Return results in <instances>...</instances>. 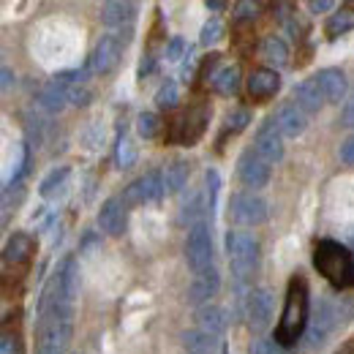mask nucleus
Instances as JSON below:
<instances>
[{"instance_id": "nucleus-1", "label": "nucleus", "mask_w": 354, "mask_h": 354, "mask_svg": "<svg viewBox=\"0 0 354 354\" xmlns=\"http://www.w3.org/2000/svg\"><path fill=\"white\" fill-rule=\"evenodd\" d=\"M74 335V303L66 297L60 278L52 275L39 303L36 354H66Z\"/></svg>"}, {"instance_id": "nucleus-2", "label": "nucleus", "mask_w": 354, "mask_h": 354, "mask_svg": "<svg viewBox=\"0 0 354 354\" xmlns=\"http://www.w3.org/2000/svg\"><path fill=\"white\" fill-rule=\"evenodd\" d=\"M308 310H310V292L308 281L297 272L289 278L286 286V300L281 310V322L275 327V344L278 346H292L300 341V335L308 330Z\"/></svg>"}, {"instance_id": "nucleus-3", "label": "nucleus", "mask_w": 354, "mask_h": 354, "mask_svg": "<svg viewBox=\"0 0 354 354\" xmlns=\"http://www.w3.org/2000/svg\"><path fill=\"white\" fill-rule=\"evenodd\" d=\"M313 267L335 289L354 286V254L335 240H319L313 245Z\"/></svg>"}, {"instance_id": "nucleus-4", "label": "nucleus", "mask_w": 354, "mask_h": 354, "mask_svg": "<svg viewBox=\"0 0 354 354\" xmlns=\"http://www.w3.org/2000/svg\"><path fill=\"white\" fill-rule=\"evenodd\" d=\"M226 254L232 275L237 281H248V275H254L259 267L262 245L251 232H226Z\"/></svg>"}, {"instance_id": "nucleus-5", "label": "nucleus", "mask_w": 354, "mask_h": 354, "mask_svg": "<svg viewBox=\"0 0 354 354\" xmlns=\"http://www.w3.org/2000/svg\"><path fill=\"white\" fill-rule=\"evenodd\" d=\"M352 313H354L352 303H344V300H322L316 306V313H313V319H310L308 324V335H306L310 349H319L333 330H338L344 322H349Z\"/></svg>"}, {"instance_id": "nucleus-6", "label": "nucleus", "mask_w": 354, "mask_h": 354, "mask_svg": "<svg viewBox=\"0 0 354 354\" xmlns=\"http://www.w3.org/2000/svg\"><path fill=\"white\" fill-rule=\"evenodd\" d=\"M207 123H210V106L207 104H194V106H188L185 112H180L175 120H172L169 139L177 142V145L194 147L205 136Z\"/></svg>"}, {"instance_id": "nucleus-7", "label": "nucleus", "mask_w": 354, "mask_h": 354, "mask_svg": "<svg viewBox=\"0 0 354 354\" xmlns=\"http://www.w3.org/2000/svg\"><path fill=\"white\" fill-rule=\"evenodd\" d=\"M131 41V33L123 36V33H104L98 39V44L93 46L88 60V71L90 74H98V77H106L109 71L118 68L120 57H123V49Z\"/></svg>"}, {"instance_id": "nucleus-8", "label": "nucleus", "mask_w": 354, "mask_h": 354, "mask_svg": "<svg viewBox=\"0 0 354 354\" xmlns=\"http://www.w3.org/2000/svg\"><path fill=\"white\" fill-rule=\"evenodd\" d=\"M270 218V205L254 191H237L229 199V221L237 226H259Z\"/></svg>"}, {"instance_id": "nucleus-9", "label": "nucleus", "mask_w": 354, "mask_h": 354, "mask_svg": "<svg viewBox=\"0 0 354 354\" xmlns=\"http://www.w3.org/2000/svg\"><path fill=\"white\" fill-rule=\"evenodd\" d=\"M185 262L196 272H205L213 267V234H210V223L202 221L188 229L185 237Z\"/></svg>"}, {"instance_id": "nucleus-10", "label": "nucleus", "mask_w": 354, "mask_h": 354, "mask_svg": "<svg viewBox=\"0 0 354 354\" xmlns=\"http://www.w3.org/2000/svg\"><path fill=\"white\" fill-rule=\"evenodd\" d=\"M167 194L164 188V172H147V175L136 177L133 183H129V188L123 191V202L126 207H139V205H147V202H158L161 196Z\"/></svg>"}, {"instance_id": "nucleus-11", "label": "nucleus", "mask_w": 354, "mask_h": 354, "mask_svg": "<svg viewBox=\"0 0 354 354\" xmlns=\"http://www.w3.org/2000/svg\"><path fill=\"white\" fill-rule=\"evenodd\" d=\"M254 150L265 158L270 167L283 161L286 147H283V133L278 131V126H275V118H267L265 123L257 129V136H254Z\"/></svg>"}, {"instance_id": "nucleus-12", "label": "nucleus", "mask_w": 354, "mask_h": 354, "mask_svg": "<svg viewBox=\"0 0 354 354\" xmlns=\"http://www.w3.org/2000/svg\"><path fill=\"white\" fill-rule=\"evenodd\" d=\"M270 175H272V167L267 164L265 158L257 153V150H245L237 161V177L245 188H265L270 183Z\"/></svg>"}, {"instance_id": "nucleus-13", "label": "nucleus", "mask_w": 354, "mask_h": 354, "mask_svg": "<svg viewBox=\"0 0 354 354\" xmlns=\"http://www.w3.org/2000/svg\"><path fill=\"white\" fill-rule=\"evenodd\" d=\"M218 289H221V275H218L216 267H210L205 272H196L191 278V283H188V303L199 306V308L210 306V300L218 295Z\"/></svg>"}, {"instance_id": "nucleus-14", "label": "nucleus", "mask_w": 354, "mask_h": 354, "mask_svg": "<svg viewBox=\"0 0 354 354\" xmlns=\"http://www.w3.org/2000/svg\"><path fill=\"white\" fill-rule=\"evenodd\" d=\"M272 310H275V297L267 289H254L248 295L245 303V319L251 324V330H267L272 322Z\"/></svg>"}, {"instance_id": "nucleus-15", "label": "nucleus", "mask_w": 354, "mask_h": 354, "mask_svg": "<svg viewBox=\"0 0 354 354\" xmlns=\"http://www.w3.org/2000/svg\"><path fill=\"white\" fill-rule=\"evenodd\" d=\"M95 223H98V229H101L104 234L120 237V234L126 232V202H123L120 196H109V199L101 205V210H98V216H95Z\"/></svg>"}, {"instance_id": "nucleus-16", "label": "nucleus", "mask_w": 354, "mask_h": 354, "mask_svg": "<svg viewBox=\"0 0 354 354\" xmlns=\"http://www.w3.org/2000/svg\"><path fill=\"white\" fill-rule=\"evenodd\" d=\"M275 126H278V131L283 133V139H297L308 129V115L295 101H286L275 112Z\"/></svg>"}, {"instance_id": "nucleus-17", "label": "nucleus", "mask_w": 354, "mask_h": 354, "mask_svg": "<svg viewBox=\"0 0 354 354\" xmlns=\"http://www.w3.org/2000/svg\"><path fill=\"white\" fill-rule=\"evenodd\" d=\"M316 82H319V88L324 93V101L327 104H341V101H346V95H349V82H346V74L341 71V68H322L316 77H313Z\"/></svg>"}, {"instance_id": "nucleus-18", "label": "nucleus", "mask_w": 354, "mask_h": 354, "mask_svg": "<svg viewBox=\"0 0 354 354\" xmlns=\"http://www.w3.org/2000/svg\"><path fill=\"white\" fill-rule=\"evenodd\" d=\"M281 90V77L275 68H254L248 77V95L254 101H270Z\"/></svg>"}, {"instance_id": "nucleus-19", "label": "nucleus", "mask_w": 354, "mask_h": 354, "mask_svg": "<svg viewBox=\"0 0 354 354\" xmlns=\"http://www.w3.org/2000/svg\"><path fill=\"white\" fill-rule=\"evenodd\" d=\"M133 19H136V6L123 3V0H109L101 6V22L112 30H131Z\"/></svg>"}, {"instance_id": "nucleus-20", "label": "nucleus", "mask_w": 354, "mask_h": 354, "mask_svg": "<svg viewBox=\"0 0 354 354\" xmlns=\"http://www.w3.org/2000/svg\"><path fill=\"white\" fill-rule=\"evenodd\" d=\"M36 254V240L28 232H14L3 248V262L6 265H25Z\"/></svg>"}, {"instance_id": "nucleus-21", "label": "nucleus", "mask_w": 354, "mask_h": 354, "mask_svg": "<svg viewBox=\"0 0 354 354\" xmlns=\"http://www.w3.org/2000/svg\"><path fill=\"white\" fill-rule=\"evenodd\" d=\"M295 104L306 115H316L327 101H324V93H322L316 80H303L300 85H295Z\"/></svg>"}, {"instance_id": "nucleus-22", "label": "nucleus", "mask_w": 354, "mask_h": 354, "mask_svg": "<svg viewBox=\"0 0 354 354\" xmlns=\"http://www.w3.org/2000/svg\"><path fill=\"white\" fill-rule=\"evenodd\" d=\"M196 324H199V330H205V333H210V335H223L226 333V327H229V313L226 308L221 306H202V308H196Z\"/></svg>"}, {"instance_id": "nucleus-23", "label": "nucleus", "mask_w": 354, "mask_h": 354, "mask_svg": "<svg viewBox=\"0 0 354 354\" xmlns=\"http://www.w3.org/2000/svg\"><path fill=\"white\" fill-rule=\"evenodd\" d=\"M180 344L188 354H216L218 352V338L205 333V330H185L180 335Z\"/></svg>"}, {"instance_id": "nucleus-24", "label": "nucleus", "mask_w": 354, "mask_h": 354, "mask_svg": "<svg viewBox=\"0 0 354 354\" xmlns=\"http://www.w3.org/2000/svg\"><path fill=\"white\" fill-rule=\"evenodd\" d=\"M36 104L46 109V112H52V115H57V112H63L66 106H68V88L66 85H60V82H46L41 93H39V98H36Z\"/></svg>"}, {"instance_id": "nucleus-25", "label": "nucleus", "mask_w": 354, "mask_h": 354, "mask_svg": "<svg viewBox=\"0 0 354 354\" xmlns=\"http://www.w3.org/2000/svg\"><path fill=\"white\" fill-rule=\"evenodd\" d=\"M55 275L60 278V286H63L66 297L74 303L77 300V292H80V265H77V259L74 257H66Z\"/></svg>"}, {"instance_id": "nucleus-26", "label": "nucleus", "mask_w": 354, "mask_h": 354, "mask_svg": "<svg viewBox=\"0 0 354 354\" xmlns=\"http://www.w3.org/2000/svg\"><path fill=\"white\" fill-rule=\"evenodd\" d=\"M352 30H354V8H349V6L338 8V11L330 14L327 22H324L327 39H338V36H346V33H352Z\"/></svg>"}, {"instance_id": "nucleus-27", "label": "nucleus", "mask_w": 354, "mask_h": 354, "mask_svg": "<svg viewBox=\"0 0 354 354\" xmlns=\"http://www.w3.org/2000/svg\"><path fill=\"white\" fill-rule=\"evenodd\" d=\"M262 57H265L267 66H275V68H283L289 63V46L281 36H267L262 46H259Z\"/></svg>"}, {"instance_id": "nucleus-28", "label": "nucleus", "mask_w": 354, "mask_h": 354, "mask_svg": "<svg viewBox=\"0 0 354 354\" xmlns=\"http://www.w3.org/2000/svg\"><path fill=\"white\" fill-rule=\"evenodd\" d=\"M240 82H243V77H240V68L237 66H223L218 68V74L213 77V90L218 93V95H234L237 90H240Z\"/></svg>"}, {"instance_id": "nucleus-29", "label": "nucleus", "mask_w": 354, "mask_h": 354, "mask_svg": "<svg viewBox=\"0 0 354 354\" xmlns=\"http://www.w3.org/2000/svg\"><path fill=\"white\" fill-rule=\"evenodd\" d=\"M188 172H191L188 161H172V164L164 169V188H167V196L180 194V191L185 188V183H188Z\"/></svg>"}, {"instance_id": "nucleus-30", "label": "nucleus", "mask_w": 354, "mask_h": 354, "mask_svg": "<svg viewBox=\"0 0 354 354\" xmlns=\"http://www.w3.org/2000/svg\"><path fill=\"white\" fill-rule=\"evenodd\" d=\"M205 199H207V213H210V221L216 216V207H218V194H221V175L216 169H207L205 172Z\"/></svg>"}, {"instance_id": "nucleus-31", "label": "nucleus", "mask_w": 354, "mask_h": 354, "mask_svg": "<svg viewBox=\"0 0 354 354\" xmlns=\"http://www.w3.org/2000/svg\"><path fill=\"white\" fill-rule=\"evenodd\" d=\"M115 161L120 169H131L136 164V145L131 142V136L120 133L118 136V147H115Z\"/></svg>"}, {"instance_id": "nucleus-32", "label": "nucleus", "mask_w": 354, "mask_h": 354, "mask_svg": "<svg viewBox=\"0 0 354 354\" xmlns=\"http://www.w3.org/2000/svg\"><path fill=\"white\" fill-rule=\"evenodd\" d=\"M156 106L158 109H175L177 106V101H180V90H177V82L175 80H167V82H161V88L156 90Z\"/></svg>"}, {"instance_id": "nucleus-33", "label": "nucleus", "mask_w": 354, "mask_h": 354, "mask_svg": "<svg viewBox=\"0 0 354 354\" xmlns=\"http://www.w3.org/2000/svg\"><path fill=\"white\" fill-rule=\"evenodd\" d=\"M136 133L142 139H156L161 133V118L156 112H139L136 115Z\"/></svg>"}, {"instance_id": "nucleus-34", "label": "nucleus", "mask_w": 354, "mask_h": 354, "mask_svg": "<svg viewBox=\"0 0 354 354\" xmlns=\"http://www.w3.org/2000/svg\"><path fill=\"white\" fill-rule=\"evenodd\" d=\"M68 175H71V167H55V169L41 180L39 194H41V196H52V194H55V191L68 180Z\"/></svg>"}, {"instance_id": "nucleus-35", "label": "nucleus", "mask_w": 354, "mask_h": 354, "mask_svg": "<svg viewBox=\"0 0 354 354\" xmlns=\"http://www.w3.org/2000/svg\"><path fill=\"white\" fill-rule=\"evenodd\" d=\"M248 123H251V112L248 109H234V112H229L226 115V123H223V136H234V133L245 131L248 129Z\"/></svg>"}, {"instance_id": "nucleus-36", "label": "nucleus", "mask_w": 354, "mask_h": 354, "mask_svg": "<svg viewBox=\"0 0 354 354\" xmlns=\"http://www.w3.org/2000/svg\"><path fill=\"white\" fill-rule=\"evenodd\" d=\"M223 22L218 19V17H213V19H207L205 25H202V36H199V41L205 46H213V44H218L223 39Z\"/></svg>"}, {"instance_id": "nucleus-37", "label": "nucleus", "mask_w": 354, "mask_h": 354, "mask_svg": "<svg viewBox=\"0 0 354 354\" xmlns=\"http://www.w3.org/2000/svg\"><path fill=\"white\" fill-rule=\"evenodd\" d=\"M0 354H25V341L17 330H3L0 335Z\"/></svg>"}, {"instance_id": "nucleus-38", "label": "nucleus", "mask_w": 354, "mask_h": 354, "mask_svg": "<svg viewBox=\"0 0 354 354\" xmlns=\"http://www.w3.org/2000/svg\"><path fill=\"white\" fill-rule=\"evenodd\" d=\"M257 14H259V3L243 0V3L234 6V19H237V22H254Z\"/></svg>"}, {"instance_id": "nucleus-39", "label": "nucleus", "mask_w": 354, "mask_h": 354, "mask_svg": "<svg viewBox=\"0 0 354 354\" xmlns=\"http://www.w3.org/2000/svg\"><path fill=\"white\" fill-rule=\"evenodd\" d=\"M90 98H93V93L85 85H71L68 88V104H74V106H88Z\"/></svg>"}, {"instance_id": "nucleus-40", "label": "nucleus", "mask_w": 354, "mask_h": 354, "mask_svg": "<svg viewBox=\"0 0 354 354\" xmlns=\"http://www.w3.org/2000/svg\"><path fill=\"white\" fill-rule=\"evenodd\" d=\"M221 63V55L218 52H213V55H207L205 57V63H202V71H199V80H205V82H213V77L218 74L216 71V66Z\"/></svg>"}, {"instance_id": "nucleus-41", "label": "nucleus", "mask_w": 354, "mask_h": 354, "mask_svg": "<svg viewBox=\"0 0 354 354\" xmlns=\"http://www.w3.org/2000/svg\"><path fill=\"white\" fill-rule=\"evenodd\" d=\"M341 126L344 129H354V88L349 90L344 106H341Z\"/></svg>"}, {"instance_id": "nucleus-42", "label": "nucleus", "mask_w": 354, "mask_h": 354, "mask_svg": "<svg viewBox=\"0 0 354 354\" xmlns=\"http://www.w3.org/2000/svg\"><path fill=\"white\" fill-rule=\"evenodd\" d=\"M185 49H188V46H185V41H183L180 36H175V39L167 44V60H172V63H175V60H180V57L185 55Z\"/></svg>"}, {"instance_id": "nucleus-43", "label": "nucleus", "mask_w": 354, "mask_h": 354, "mask_svg": "<svg viewBox=\"0 0 354 354\" xmlns=\"http://www.w3.org/2000/svg\"><path fill=\"white\" fill-rule=\"evenodd\" d=\"M338 156H341V161H344L346 167H354V133L349 136V139H344V142H341Z\"/></svg>"}, {"instance_id": "nucleus-44", "label": "nucleus", "mask_w": 354, "mask_h": 354, "mask_svg": "<svg viewBox=\"0 0 354 354\" xmlns=\"http://www.w3.org/2000/svg\"><path fill=\"white\" fill-rule=\"evenodd\" d=\"M333 8V0H308V11L310 14H324Z\"/></svg>"}, {"instance_id": "nucleus-45", "label": "nucleus", "mask_w": 354, "mask_h": 354, "mask_svg": "<svg viewBox=\"0 0 354 354\" xmlns=\"http://www.w3.org/2000/svg\"><path fill=\"white\" fill-rule=\"evenodd\" d=\"M156 68V60H153V55H145L142 57V63H139V80H145L150 71Z\"/></svg>"}, {"instance_id": "nucleus-46", "label": "nucleus", "mask_w": 354, "mask_h": 354, "mask_svg": "<svg viewBox=\"0 0 354 354\" xmlns=\"http://www.w3.org/2000/svg\"><path fill=\"white\" fill-rule=\"evenodd\" d=\"M267 349H270V341H254L248 354H267Z\"/></svg>"}, {"instance_id": "nucleus-47", "label": "nucleus", "mask_w": 354, "mask_h": 354, "mask_svg": "<svg viewBox=\"0 0 354 354\" xmlns=\"http://www.w3.org/2000/svg\"><path fill=\"white\" fill-rule=\"evenodd\" d=\"M11 82H14V74H11V68H8V66H3V90L11 88Z\"/></svg>"}, {"instance_id": "nucleus-48", "label": "nucleus", "mask_w": 354, "mask_h": 354, "mask_svg": "<svg viewBox=\"0 0 354 354\" xmlns=\"http://www.w3.org/2000/svg\"><path fill=\"white\" fill-rule=\"evenodd\" d=\"M205 8H207V11H223V8H226V3H221V0H207V3H205Z\"/></svg>"}, {"instance_id": "nucleus-49", "label": "nucleus", "mask_w": 354, "mask_h": 354, "mask_svg": "<svg viewBox=\"0 0 354 354\" xmlns=\"http://www.w3.org/2000/svg\"><path fill=\"white\" fill-rule=\"evenodd\" d=\"M267 354H286V352H283V346H278V344H270Z\"/></svg>"}, {"instance_id": "nucleus-50", "label": "nucleus", "mask_w": 354, "mask_h": 354, "mask_svg": "<svg viewBox=\"0 0 354 354\" xmlns=\"http://www.w3.org/2000/svg\"><path fill=\"white\" fill-rule=\"evenodd\" d=\"M223 354H229V352H226V349H223Z\"/></svg>"}]
</instances>
